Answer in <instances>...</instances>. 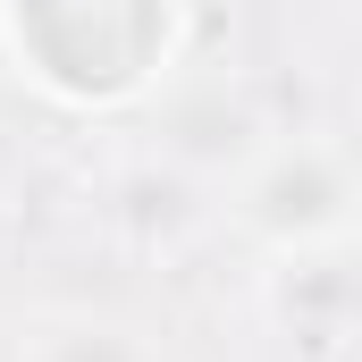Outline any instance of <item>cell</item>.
<instances>
[{
  "instance_id": "cell-2",
  "label": "cell",
  "mask_w": 362,
  "mask_h": 362,
  "mask_svg": "<svg viewBox=\"0 0 362 362\" xmlns=\"http://www.w3.org/2000/svg\"><path fill=\"white\" fill-rule=\"evenodd\" d=\"M17 362H160L144 329L101 320V312H51L17 337Z\"/></svg>"
},
{
  "instance_id": "cell-1",
  "label": "cell",
  "mask_w": 362,
  "mask_h": 362,
  "mask_svg": "<svg viewBox=\"0 0 362 362\" xmlns=\"http://www.w3.org/2000/svg\"><path fill=\"white\" fill-rule=\"evenodd\" d=\"M228 219L278 262L346 245V219H354V160H346V144L337 135H278L236 177Z\"/></svg>"
}]
</instances>
